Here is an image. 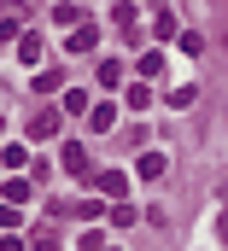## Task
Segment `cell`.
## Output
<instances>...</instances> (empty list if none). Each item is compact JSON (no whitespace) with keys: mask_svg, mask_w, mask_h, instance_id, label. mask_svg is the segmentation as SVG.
<instances>
[{"mask_svg":"<svg viewBox=\"0 0 228 251\" xmlns=\"http://www.w3.org/2000/svg\"><path fill=\"white\" fill-rule=\"evenodd\" d=\"M58 82H64V70H41V76H35V94H53Z\"/></svg>","mask_w":228,"mask_h":251,"instance_id":"15","label":"cell"},{"mask_svg":"<svg viewBox=\"0 0 228 251\" xmlns=\"http://www.w3.org/2000/svg\"><path fill=\"white\" fill-rule=\"evenodd\" d=\"M29 134H35V140H53L58 134V111H35V117H29Z\"/></svg>","mask_w":228,"mask_h":251,"instance_id":"5","label":"cell"},{"mask_svg":"<svg viewBox=\"0 0 228 251\" xmlns=\"http://www.w3.org/2000/svg\"><path fill=\"white\" fill-rule=\"evenodd\" d=\"M0 251H29V246H24V240H12V234H6V240H0Z\"/></svg>","mask_w":228,"mask_h":251,"instance_id":"20","label":"cell"},{"mask_svg":"<svg viewBox=\"0 0 228 251\" xmlns=\"http://www.w3.org/2000/svg\"><path fill=\"white\" fill-rule=\"evenodd\" d=\"M135 70H141V76H164V53H158V47H152V53H141Z\"/></svg>","mask_w":228,"mask_h":251,"instance_id":"9","label":"cell"},{"mask_svg":"<svg viewBox=\"0 0 228 251\" xmlns=\"http://www.w3.org/2000/svg\"><path fill=\"white\" fill-rule=\"evenodd\" d=\"M112 123H117V111H112V105H94V111H88V128H100V134H106Z\"/></svg>","mask_w":228,"mask_h":251,"instance_id":"10","label":"cell"},{"mask_svg":"<svg viewBox=\"0 0 228 251\" xmlns=\"http://www.w3.org/2000/svg\"><path fill=\"white\" fill-rule=\"evenodd\" d=\"M112 18H117V29H129V35H135V24H141V12H135L129 0H123V6H112Z\"/></svg>","mask_w":228,"mask_h":251,"instance_id":"8","label":"cell"},{"mask_svg":"<svg viewBox=\"0 0 228 251\" xmlns=\"http://www.w3.org/2000/svg\"><path fill=\"white\" fill-rule=\"evenodd\" d=\"M100 251H112V246H100Z\"/></svg>","mask_w":228,"mask_h":251,"instance_id":"22","label":"cell"},{"mask_svg":"<svg viewBox=\"0 0 228 251\" xmlns=\"http://www.w3.org/2000/svg\"><path fill=\"white\" fill-rule=\"evenodd\" d=\"M24 158H29V152H24V146H6V152H0V170H18V164H24Z\"/></svg>","mask_w":228,"mask_h":251,"instance_id":"17","label":"cell"},{"mask_svg":"<svg viewBox=\"0 0 228 251\" xmlns=\"http://www.w3.org/2000/svg\"><path fill=\"white\" fill-rule=\"evenodd\" d=\"M53 18H58V29H76V24H82V12H76V6H64V0L53 6Z\"/></svg>","mask_w":228,"mask_h":251,"instance_id":"14","label":"cell"},{"mask_svg":"<svg viewBox=\"0 0 228 251\" xmlns=\"http://www.w3.org/2000/svg\"><path fill=\"white\" fill-rule=\"evenodd\" d=\"M29 251H58V234H53V228H41V234H35V246H29Z\"/></svg>","mask_w":228,"mask_h":251,"instance_id":"19","label":"cell"},{"mask_svg":"<svg viewBox=\"0 0 228 251\" xmlns=\"http://www.w3.org/2000/svg\"><path fill=\"white\" fill-rule=\"evenodd\" d=\"M18 59H24V64L41 59V35H35V29H24V35H18Z\"/></svg>","mask_w":228,"mask_h":251,"instance_id":"6","label":"cell"},{"mask_svg":"<svg viewBox=\"0 0 228 251\" xmlns=\"http://www.w3.org/2000/svg\"><path fill=\"white\" fill-rule=\"evenodd\" d=\"M100 193L123 199V193H129V176H123V170H106V176H100Z\"/></svg>","mask_w":228,"mask_h":251,"instance_id":"7","label":"cell"},{"mask_svg":"<svg viewBox=\"0 0 228 251\" xmlns=\"http://www.w3.org/2000/svg\"><path fill=\"white\" fill-rule=\"evenodd\" d=\"M94 41H100V29H94L88 18H82V24H76L70 35H64V47H70V53H94Z\"/></svg>","mask_w":228,"mask_h":251,"instance_id":"1","label":"cell"},{"mask_svg":"<svg viewBox=\"0 0 228 251\" xmlns=\"http://www.w3.org/2000/svg\"><path fill=\"white\" fill-rule=\"evenodd\" d=\"M164 170H170V158H164V152H141V164H135V176H141V181H158Z\"/></svg>","mask_w":228,"mask_h":251,"instance_id":"2","label":"cell"},{"mask_svg":"<svg viewBox=\"0 0 228 251\" xmlns=\"http://www.w3.org/2000/svg\"><path fill=\"white\" fill-rule=\"evenodd\" d=\"M0 204H29V181H24V176L0 181Z\"/></svg>","mask_w":228,"mask_h":251,"instance_id":"4","label":"cell"},{"mask_svg":"<svg viewBox=\"0 0 228 251\" xmlns=\"http://www.w3.org/2000/svg\"><path fill=\"white\" fill-rule=\"evenodd\" d=\"M170 35H175V12H170V6H158V41H170Z\"/></svg>","mask_w":228,"mask_h":251,"instance_id":"16","label":"cell"},{"mask_svg":"<svg viewBox=\"0 0 228 251\" xmlns=\"http://www.w3.org/2000/svg\"><path fill=\"white\" fill-rule=\"evenodd\" d=\"M64 170H70L76 181H88V176H94V164H88V152H82V146H64Z\"/></svg>","mask_w":228,"mask_h":251,"instance_id":"3","label":"cell"},{"mask_svg":"<svg viewBox=\"0 0 228 251\" xmlns=\"http://www.w3.org/2000/svg\"><path fill=\"white\" fill-rule=\"evenodd\" d=\"M217 234H223V246H228V210H223V222H217Z\"/></svg>","mask_w":228,"mask_h":251,"instance_id":"21","label":"cell"},{"mask_svg":"<svg viewBox=\"0 0 228 251\" xmlns=\"http://www.w3.org/2000/svg\"><path fill=\"white\" fill-rule=\"evenodd\" d=\"M24 222V204H0V228H18Z\"/></svg>","mask_w":228,"mask_h":251,"instance_id":"18","label":"cell"},{"mask_svg":"<svg viewBox=\"0 0 228 251\" xmlns=\"http://www.w3.org/2000/svg\"><path fill=\"white\" fill-rule=\"evenodd\" d=\"M100 88H123V64H117V59L100 64Z\"/></svg>","mask_w":228,"mask_h":251,"instance_id":"11","label":"cell"},{"mask_svg":"<svg viewBox=\"0 0 228 251\" xmlns=\"http://www.w3.org/2000/svg\"><path fill=\"white\" fill-rule=\"evenodd\" d=\"M146 105H152V88L135 82V88H129V111H146Z\"/></svg>","mask_w":228,"mask_h":251,"instance_id":"12","label":"cell"},{"mask_svg":"<svg viewBox=\"0 0 228 251\" xmlns=\"http://www.w3.org/2000/svg\"><path fill=\"white\" fill-rule=\"evenodd\" d=\"M18 35H24V12H18V18H0V47L18 41Z\"/></svg>","mask_w":228,"mask_h":251,"instance_id":"13","label":"cell"}]
</instances>
